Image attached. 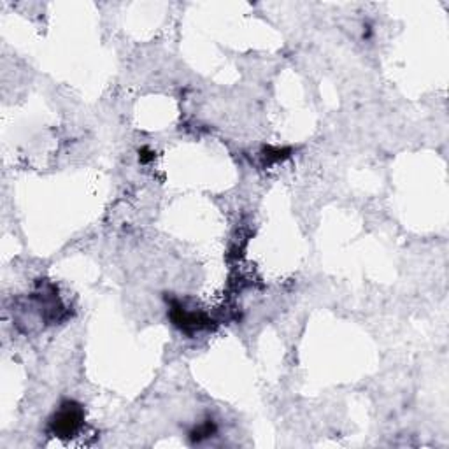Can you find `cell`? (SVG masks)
Instances as JSON below:
<instances>
[{
	"label": "cell",
	"mask_w": 449,
	"mask_h": 449,
	"mask_svg": "<svg viewBox=\"0 0 449 449\" xmlns=\"http://www.w3.org/2000/svg\"><path fill=\"white\" fill-rule=\"evenodd\" d=\"M170 319L172 323L179 328V330L192 334L195 330H204V328L211 327V321L204 312H189L183 308L181 303L172 300L170 302Z\"/></svg>",
	"instance_id": "7a4b0ae2"
},
{
	"label": "cell",
	"mask_w": 449,
	"mask_h": 449,
	"mask_svg": "<svg viewBox=\"0 0 449 449\" xmlns=\"http://www.w3.org/2000/svg\"><path fill=\"white\" fill-rule=\"evenodd\" d=\"M290 153H292L290 148L267 146L262 150V158H264L265 165H272V163H277V162H281V160H284V158L290 157Z\"/></svg>",
	"instance_id": "277c9868"
},
{
	"label": "cell",
	"mask_w": 449,
	"mask_h": 449,
	"mask_svg": "<svg viewBox=\"0 0 449 449\" xmlns=\"http://www.w3.org/2000/svg\"><path fill=\"white\" fill-rule=\"evenodd\" d=\"M84 422L83 406L74 400H65L49 419V432L55 437L69 439L78 434Z\"/></svg>",
	"instance_id": "6da1fadb"
},
{
	"label": "cell",
	"mask_w": 449,
	"mask_h": 449,
	"mask_svg": "<svg viewBox=\"0 0 449 449\" xmlns=\"http://www.w3.org/2000/svg\"><path fill=\"white\" fill-rule=\"evenodd\" d=\"M216 423L213 419H205V422H202L200 425H197L189 432V439H192V442H202L204 439L213 437L216 434Z\"/></svg>",
	"instance_id": "3957f363"
}]
</instances>
